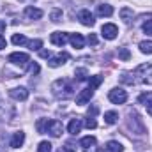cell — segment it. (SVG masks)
I'll use <instances>...</instances> for the list:
<instances>
[{
	"label": "cell",
	"instance_id": "cell-27",
	"mask_svg": "<svg viewBox=\"0 0 152 152\" xmlns=\"http://www.w3.org/2000/svg\"><path fill=\"white\" fill-rule=\"evenodd\" d=\"M41 46H42V41H41V39H34V41L28 42V48H30L32 51H37Z\"/></svg>",
	"mask_w": 152,
	"mask_h": 152
},
{
	"label": "cell",
	"instance_id": "cell-6",
	"mask_svg": "<svg viewBox=\"0 0 152 152\" xmlns=\"http://www.w3.org/2000/svg\"><path fill=\"white\" fill-rule=\"evenodd\" d=\"M9 96L16 101H27L28 99V90L25 87H16V88H11L9 90Z\"/></svg>",
	"mask_w": 152,
	"mask_h": 152
},
{
	"label": "cell",
	"instance_id": "cell-15",
	"mask_svg": "<svg viewBox=\"0 0 152 152\" xmlns=\"http://www.w3.org/2000/svg\"><path fill=\"white\" fill-rule=\"evenodd\" d=\"M138 101H140V103H145L147 113L152 115V92H149V94H142V96L138 97Z\"/></svg>",
	"mask_w": 152,
	"mask_h": 152
},
{
	"label": "cell",
	"instance_id": "cell-11",
	"mask_svg": "<svg viewBox=\"0 0 152 152\" xmlns=\"http://www.w3.org/2000/svg\"><path fill=\"white\" fill-rule=\"evenodd\" d=\"M23 143H25V133H23V131L14 133L12 138H11V147H12V149H20Z\"/></svg>",
	"mask_w": 152,
	"mask_h": 152
},
{
	"label": "cell",
	"instance_id": "cell-30",
	"mask_svg": "<svg viewBox=\"0 0 152 152\" xmlns=\"http://www.w3.org/2000/svg\"><path fill=\"white\" fill-rule=\"evenodd\" d=\"M85 126H87L88 129H96V127H97V122L94 120V117H88L87 122H85Z\"/></svg>",
	"mask_w": 152,
	"mask_h": 152
},
{
	"label": "cell",
	"instance_id": "cell-14",
	"mask_svg": "<svg viewBox=\"0 0 152 152\" xmlns=\"http://www.w3.org/2000/svg\"><path fill=\"white\" fill-rule=\"evenodd\" d=\"M25 16L28 20H41L42 18V11L37 9V7H27L25 9Z\"/></svg>",
	"mask_w": 152,
	"mask_h": 152
},
{
	"label": "cell",
	"instance_id": "cell-16",
	"mask_svg": "<svg viewBox=\"0 0 152 152\" xmlns=\"http://www.w3.org/2000/svg\"><path fill=\"white\" fill-rule=\"evenodd\" d=\"M97 14H99V16H103V18H104V16L108 18V16H112V14H113V7H112V5H108V4H101V5H97Z\"/></svg>",
	"mask_w": 152,
	"mask_h": 152
},
{
	"label": "cell",
	"instance_id": "cell-26",
	"mask_svg": "<svg viewBox=\"0 0 152 152\" xmlns=\"http://www.w3.org/2000/svg\"><path fill=\"white\" fill-rule=\"evenodd\" d=\"M37 152H51V143L50 142H41L37 147Z\"/></svg>",
	"mask_w": 152,
	"mask_h": 152
},
{
	"label": "cell",
	"instance_id": "cell-22",
	"mask_svg": "<svg viewBox=\"0 0 152 152\" xmlns=\"http://www.w3.org/2000/svg\"><path fill=\"white\" fill-rule=\"evenodd\" d=\"M140 51L147 53V55H152V41H142L140 42Z\"/></svg>",
	"mask_w": 152,
	"mask_h": 152
},
{
	"label": "cell",
	"instance_id": "cell-4",
	"mask_svg": "<svg viewBox=\"0 0 152 152\" xmlns=\"http://www.w3.org/2000/svg\"><path fill=\"white\" fill-rule=\"evenodd\" d=\"M108 99L113 104H124L127 101V92L124 88H112L110 94H108Z\"/></svg>",
	"mask_w": 152,
	"mask_h": 152
},
{
	"label": "cell",
	"instance_id": "cell-9",
	"mask_svg": "<svg viewBox=\"0 0 152 152\" xmlns=\"http://www.w3.org/2000/svg\"><path fill=\"white\" fill-rule=\"evenodd\" d=\"M67 34L66 32H53L51 36H50V41H51V44H55V46H64L66 42H67Z\"/></svg>",
	"mask_w": 152,
	"mask_h": 152
},
{
	"label": "cell",
	"instance_id": "cell-35",
	"mask_svg": "<svg viewBox=\"0 0 152 152\" xmlns=\"http://www.w3.org/2000/svg\"><path fill=\"white\" fill-rule=\"evenodd\" d=\"M41 57H42V58H51V53L46 51V50H42V51H41Z\"/></svg>",
	"mask_w": 152,
	"mask_h": 152
},
{
	"label": "cell",
	"instance_id": "cell-13",
	"mask_svg": "<svg viewBox=\"0 0 152 152\" xmlns=\"http://www.w3.org/2000/svg\"><path fill=\"white\" fill-rule=\"evenodd\" d=\"M69 42L73 44V48L80 50V48L85 46V37H83L81 34H71V36H69Z\"/></svg>",
	"mask_w": 152,
	"mask_h": 152
},
{
	"label": "cell",
	"instance_id": "cell-38",
	"mask_svg": "<svg viewBox=\"0 0 152 152\" xmlns=\"http://www.w3.org/2000/svg\"><path fill=\"white\" fill-rule=\"evenodd\" d=\"M96 152H108L106 149H99V151H96Z\"/></svg>",
	"mask_w": 152,
	"mask_h": 152
},
{
	"label": "cell",
	"instance_id": "cell-17",
	"mask_svg": "<svg viewBox=\"0 0 152 152\" xmlns=\"http://www.w3.org/2000/svg\"><path fill=\"white\" fill-rule=\"evenodd\" d=\"M96 143H97L96 136H85V138H81V140H80V145H81L83 149H90V147H94Z\"/></svg>",
	"mask_w": 152,
	"mask_h": 152
},
{
	"label": "cell",
	"instance_id": "cell-33",
	"mask_svg": "<svg viewBox=\"0 0 152 152\" xmlns=\"http://www.w3.org/2000/svg\"><path fill=\"white\" fill-rule=\"evenodd\" d=\"M57 152H76V151L71 147V145H64V147H60Z\"/></svg>",
	"mask_w": 152,
	"mask_h": 152
},
{
	"label": "cell",
	"instance_id": "cell-20",
	"mask_svg": "<svg viewBox=\"0 0 152 152\" xmlns=\"http://www.w3.org/2000/svg\"><path fill=\"white\" fill-rule=\"evenodd\" d=\"M101 83H103V76L101 75H96V76H90V78H88V87H92L94 90H96Z\"/></svg>",
	"mask_w": 152,
	"mask_h": 152
},
{
	"label": "cell",
	"instance_id": "cell-31",
	"mask_svg": "<svg viewBox=\"0 0 152 152\" xmlns=\"http://www.w3.org/2000/svg\"><path fill=\"white\" fill-rule=\"evenodd\" d=\"M87 42H88L90 46H96V44H97V37H96V34H90V36L87 37Z\"/></svg>",
	"mask_w": 152,
	"mask_h": 152
},
{
	"label": "cell",
	"instance_id": "cell-23",
	"mask_svg": "<svg viewBox=\"0 0 152 152\" xmlns=\"http://www.w3.org/2000/svg\"><path fill=\"white\" fill-rule=\"evenodd\" d=\"M76 75V80L78 81H85V80H88V73H87V69H83V67H78L75 71Z\"/></svg>",
	"mask_w": 152,
	"mask_h": 152
},
{
	"label": "cell",
	"instance_id": "cell-1",
	"mask_svg": "<svg viewBox=\"0 0 152 152\" xmlns=\"http://www.w3.org/2000/svg\"><path fill=\"white\" fill-rule=\"evenodd\" d=\"M37 131L39 133H50L53 138H58L64 131L62 122L60 120H39L37 122Z\"/></svg>",
	"mask_w": 152,
	"mask_h": 152
},
{
	"label": "cell",
	"instance_id": "cell-37",
	"mask_svg": "<svg viewBox=\"0 0 152 152\" xmlns=\"http://www.w3.org/2000/svg\"><path fill=\"white\" fill-rule=\"evenodd\" d=\"M4 30H5V21H2V20H0V34H2Z\"/></svg>",
	"mask_w": 152,
	"mask_h": 152
},
{
	"label": "cell",
	"instance_id": "cell-32",
	"mask_svg": "<svg viewBox=\"0 0 152 152\" xmlns=\"http://www.w3.org/2000/svg\"><path fill=\"white\" fill-rule=\"evenodd\" d=\"M97 112H99V108H97L96 104H92V106L88 108V117H96V115H97Z\"/></svg>",
	"mask_w": 152,
	"mask_h": 152
},
{
	"label": "cell",
	"instance_id": "cell-34",
	"mask_svg": "<svg viewBox=\"0 0 152 152\" xmlns=\"http://www.w3.org/2000/svg\"><path fill=\"white\" fill-rule=\"evenodd\" d=\"M30 73H32V75H37L39 73V66L37 64H30Z\"/></svg>",
	"mask_w": 152,
	"mask_h": 152
},
{
	"label": "cell",
	"instance_id": "cell-3",
	"mask_svg": "<svg viewBox=\"0 0 152 152\" xmlns=\"http://www.w3.org/2000/svg\"><path fill=\"white\" fill-rule=\"evenodd\" d=\"M7 60H9L11 64H14V66L25 67V66L30 62V57H28V53H23V51H14V53H11V55L7 57Z\"/></svg>",
	"mask_w": 152,
	"mask_h": 152
},
{
	"label": "cell",
	"instance_id": "cell-19",
	"mask_svg": "<svg viewBox=\"0 0 152 152\" xmlns=\"http://www.w3.org/2000/svg\"><path fill=\"white\" fill-rule=\"evenodd\" d=\"M120 18H122L126 23H129V21L133 20V9H129V7H122V9H120Z\"/></svg>",
	"mask_w": 152,
	"mask_h": 152
},
{
	"label": "cell",
	"instance_id": "cell-5",
	"mask_svg": "<svg viewBox=\"0 0 152 152\" xmlns=\"http://www.w3.org/2000/svg\"><path fill=\"white\" fill-rule=\"evenodd\" d=\"M101 34H103V37H104V39L112 41V39L117 37L118 28H117V25H113V23H104V25L101 27Z\"/></svg>",
	"mask_w": 152,
	"mask_h": 152
},
{
	"label": "cell",
	"instance_id": "cell-7",
	"mask_svg": "<svg viewBox=\"0 0 152 152\" xmlns=\"http://www.w3.org/2000/svg\"><path fill=\"white\" fill-rule=\"evenodd\" d=\"M94 88L92 87H87V88H83L78 96H76V104H87L88 101H90V97L94 96Z\"/></svg>",
	"mask_w": 152,
	"mask_h": 152
},
{
	"label": "cell",
	"instance_id": "cell-2",
	"mask_svg": "<svg viewBox=\"0 0 152 152\" xmlns=\"http://www.w3.org/2000/svg\"><path fill=\"white\" fill-rule=\"evenodd\" d=\"M51 90H53V94L57 96V97H69V96H73V83H69L67 80H57L53 85H51Z\"/></svg>",
	"mask_w": 152,
	"mask_h": 152
},
{
	"label": "cell",
	"instance_id": "cell-36",
	"mask_svg": "<svg viewBox=\"0 0 152 152\" xmlns=\"http://www.w3.org/2000/svg\"><path fill=\"white\" fill-rule=\"evenodd\" d=\"M5 48V39H4V36L0 34V50H4Z\"/></svg>",
	"mask_w": 152,
	"mask_h": 152
},
{
	"label": "cell",
	"instance_id": "cell-24",
	"mask_svg": "<svg viewBox=\"0 0 152 152\" xmlns=\"http://www.w3.org/2000/svg\"><path fill=\"white\" fill-rule=\"evenodd\" d=\"M12 42H14L16 46H20V44H25V42H27V37H25L23 34H14V36H12Z\"/></svg>",
	"mask_w": 152,
	"mask_h": 152
},
{
	"label": "cell",
	"instance_id": "cell-18",
	"mask_svg": "<svg viewBox=\"0 0 152 152\" xmlns=\"http://www.w3.org/2000/svg\"><path fill=\"white\" fill-rule=\"evenodd\" d=\"M108 152H122L124 151V147H122V143H118V142H115V140H110L108 143H106V147H104Z\"/></svg>",
	"mask_w": 152,
	"mask_h": 152
},
{
	"label": "cell",
	"instance_id": "cell-29",
	"mask_svg": "<svg viewBox=\"0 0 152 152\" xmlns=\"http://www.w3.org/2000/svg\"><path fill=\"white\" fill-rule=\"evenodd\" d=\"M142 28H143V32H145L147 36H152V20H147Z\"/></svg>",
	"mask_w": 152,
	"mask_h": 152
},
{
	"label": "cell",
	"instance_id": "cell-21",
	"mask_svg": "<svg viewBox=\"0 0 152 152\" xmlns=\"http://www.w3.org/2000/svg\"><path fill=\"white\" fill-rule=\"evenodd\" d=\"M117 120H118V113H117V112H106V113H104V124H110V126H112Z\"/></svg>",
	"mask_w": 152,
	"mask_h": 152
},
{
	"label": "cell",
	"instance_id": "cell-25",
	"mask_svg": "<svg viewBox=\"0 0 152 152\" xmlns=\"http://www.w3.org/2000/svg\"><path fill=\"white\" fill-rule=\"evenodd\" d=\"M118 58H122V60H129V58H131L129 50H127V48H118Z\"/></svg>",
	"mask_w": 152,
	"mask_h": 152
},
{
	"label": "cell",
	"instance_id": "cell-28",
	"mask_svg": "<svg viewBox=\"0 0 152 152\" xmlns=\"http://www.w3.org/2000/svg\"><path fill=\"white\" fill-rule=\"evenodd\" d=\"M60 20H62V11H60V9H55V11L51 12V21L58 23Z\"/></svg>",
	"mask_w": 152,
	"mask_h": 152
},
{
	"label": "cell",
	"instance_id": "cell-12",
	"mask_svg": "<svg viewBox=\"0 0 152 152\" xmlns=\"http://www.w3.org/2000/svg\"><path fill=\"white\" fill-rule=\"evenodd\" d=\"M81 127H83L81 118H71V122L67 124V133H71V134H78V133L81 131Z\"/></svg>",
	"mask_w": 152,
	"mask_h": 152
},
{
	"label": "cell",
	"instance_id": "cell-8",
	"mask_svg": "<svg viewBox=\"0 0 152 152\" xmlns=\"http://www.w3.org/2000/svg\"><path fill=\"white\" fill-rule=\"evenodd\" d=\"M78 20L81 21V25H85V27H92L94 23H96V20H94V14L88 11V9H83V11H80V14H78Z\"/></svg>",
	"mask_w": 152,
	"mask_h": 152
},
{
	"label": "cell",
	"instance_id": "cell-10",
	"mask_svg": "<svg viewBox=\"0 0 152 152\" xmlns=\"http://www.w3.org/2000/svg\"><path fill=\"white\" fill-rule=\"evenodd\" d=\"M66 60H69V55H67V53H60V55H57V57H51V58L48 60V66H50V67H60L62 64H66Z\"/></svg>",
	"mask_w": 152,
	"mask_h": 152
}]
</instances>
